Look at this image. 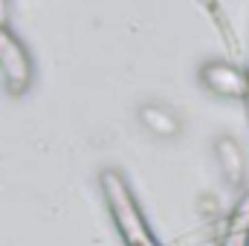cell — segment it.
Wrapping results in <instances>:
<instances>
[{"instance_id":"1","label":"cell","mask_w":249,"mask_h":246,"mask_svg":"<svg viewBox=\"0 0 249 246\" xmlns=\"http://www.w3.org/2000/svg\"><path fill=\"white\" fill-rule=\"evenodd\" d=\"M203 81H206L214 93H220V96H247V90H249L247 75L238 72V70L229 67V64H209V67L203 70Z\"/></svg>"},{"instance_id":"2","label":"cell","mask_w":249,"mask_h":246,"mask_svg":"<svg viewBox=\"0 0 249 246\" xmlns=\"http://www.w3.org/2000/svg\"><path fill=\"white\" fill-rule=\"evenodd\" d=\"M139 119H142V124H145L151 133H157V136H162V139H171V136L180 133V119L174 116V110H168V107H162V105H145V107L139 110Z\"/></svg>"}]
</instances>
